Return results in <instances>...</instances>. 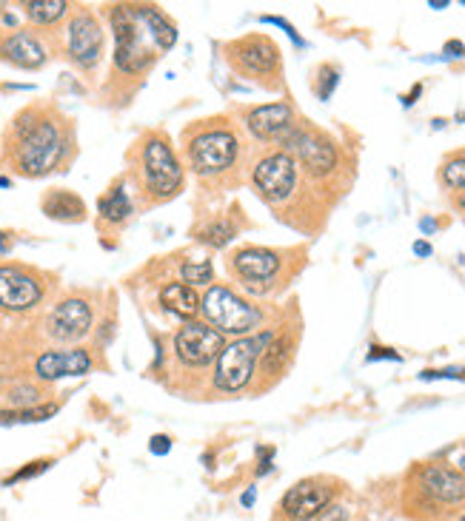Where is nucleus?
<instances>
[{
    "label": "nucleus",
    "mask_w": 465,
    "mask_h": 521,
    "mask_svg": "<svg viewBox=\"0 0 465 521\" xmlns=\"http://www.w3.org/2000/svg\"><path fill=\"white\" fill-rule=\"evenodd\" d=\"M271 339H274V334L266 330V334L240 337L231 345H226L223 353L217 357V365H215V385L226 393L243 391L251 382L254 368H258V362L266 353V348L271 345Z\"/></svg>",
    "instance_id": "5"
},
{
    "label": "nucleus",
    "mask_w": 465,
    "mask_h": 521,
    "mask_svg": "<svg viewBox=\"0 0 465 521\" xmlns=\"http://www.w3.org/2000/svg\"><path fill=\"white\" fill-rule=\"evenodd\" d=\"M246 126L258 140H289L294 131V109L289 103L258 106L246 114Z\"/></svg>",
    "instance_id": "17"
},
{
    "label": "nucleus",
    "mask_w": 465,
    "mask_h": 521,
    "mask_svg": "<svg viewBox=\"0 0 465 521\" xmlns=\"http://www.w3.org/2000/svg\"><path fill=\"white\" fill-rule=\"evenodd\" d=\"M12 248V243L6 240V234H0V254H6Z\"/></svg>",
    "instance_id": "38"
},
{
    "label": "nucleus",
    "mask_w": 465,
    "mask_h": 521,
    "mask_svg": "<svg viewBox=\"0 0 465 521\" xmlns=\"http://www.w3.org/2000/svg\"><path fill=\"white\" fill-rule=\"evenodd\" d=\"M23 12L37 26H52V23H58L69 12V4L66 0H26Z\"/></svg>",
    "instance_id": "23"
},
{
    "label": "nucleus",
    "mask_w": 465,
    "mask_h": 521,
    "mask_svg": "<svg viewBox=\"0 0 465 521\" xmlns=\"http://www.w3.org/2000/svg\"><path fill=\"white\" fill-rule=\"evenodd\" d=\"M226 55L240 75L254 80H266L280 68V49L274 46V40L263 35H248L243 40L228 43Z\"/></svg>",
    "instance_id": "8"
},
{
    "label": "nucleus",
    "mask_w": 465,
    "mask_h": 521,
    "mask_svg": "<svg viewBox=\"0 0 465 521\" xmlns=\"http://www.w3.org/2000/svg\"><path fill=\"white\" fill-rule=\"evenodd\" d=\"M286 143L297 151V160L312 177H325L334 172L337 165V149L329 137L317 131H291Z\"/></svg>",
    "instance_id": "14"
},
{
    "label": "nucleus",
    "mask_w": 465,
    "mask_h": 521,
    "mask_svg": "<svg viewBox=\"0 0 465 521\" xmlns=\"http://www.w3.org/2000/svg\"><path fill=\"white\" fill-rule=\"evenodd\" d=\"M114 32V66L123 75H143L154 60L177 43V26L149 4L111 6Z\"/></svg>",
    "instance_id": "2"
},
{
    "label": "nucleus",
    "mask_w": 465,
    "mask_h": 521,
    "mask_svg": "<svg viewBox=\"0 0 465 521\" xmlns=\"http://www.w3.org/2000/svg\"><path fill=\"white\" fill-rule=\"evenodd\" d=\"M439 177H443V182L449 188H454V192H462L465 188V157H451L443 162V172H439Z\"/></svg>",
    "instance_id": "28"
},
{
    "label": "nucleus",
    "mask_w": 465,
    "mask_h": 521,
    "mask_svg": "<svg viewBox=\"0 0 465 521\" xmlns=\"http://www.w3.org/2000/svg\"><path fill=\"white\" fill-rule=\"evenodd\" d=\"M423 379H465L462 368H446V370H423Z\"/></svg>",
    "instance_id": "30"
},
{
    "label": "nucleus",
    "mask_w": 465,
    "mask_h": 521,
    "mask_svg": "<svg viewBox=\"0 0 465 521\" xmlns=\"http://www.w3.org/2000/svg\"><path fill=\"white\" fill-rule=\"evenodd\" d=\"M251 182L266 203H286L297 188V160L289 151L266 154L251 169Z\"/></svg>",
    "instance_id": "7"
},
{
    "label": "nucleus",
    "mask_w": 465,
    "mask_h": 521,
    "mask_svg": "<svg viewBox=\"0 0 465 521\" xmlns=\"http://www.w3.org/2000/svg\"><path fill=\"white\" fill-rule=\"evenodd\" d=\"M180 276L185 279V286H208L215 282V266L208 259H185L180 266Z\"/></svg>",
    "instance_id": "26"
},
{
    "label": "nucleus",
    "mask_w": 465,
    "mask_h": 521,
    "mask_svg": "<svg viewBox=\"0 0 465 521\" xmlns=\"http://www.w3.org/2000/svg\"><path fill=\"white\" fill-rule=\"evenodd\" d=\"M200 311L206 314L208 325H212L217 334H235L246 337L248 330L260 325L263 314L254 305H248L243 297H238L226 286H212L200 299Z\"/></svg>",
    "instance_id": "6"
},
{
    "label": "nucleus",
    "mask_w": 465,
    "mask_h": 521,
    "mask_svg": "<svg viewBox=\"0 0 465 521\" xmlns=\"http://www.w3.org/2000/svg\"><path fill=\"white\" fill-rule=\"evenodd\" d=\"M137 165H141L137 177H141V185L152 197V203H166L180 194L183 165L166 134H152L143 140L141 154H137Z\"/></svg>",
    "instance_id": "3"
},
{
    "label": "nucleus",
    "mask_w": 465,
    "mask_h": 521,
    "mask_svg": "<svg viewBox=\"0 0 465 521\" xmlns=\"http://www.w3.org/2000/svg\"><path fill=\"white\" fill-rule=\"evenodd\" d=\"M446 52H457L454 57H462V55H465V46H462V43H454V40H451V43L446 46Z\"/></svg>",
    "instance_id": "36"
},
{
    "label": "nucleus",
    "mask_w": 465,
    "mask_h": 521,
    "mask_svg": "<svg viewBox=\"0 0 465 521\" xmlns=\"http://www.w3.org/2000/svg\"><path fill=\"white\" fill-rule=\"evenodd\" d=\"M91 330V305L83 297L60 299L46 317V334L55 342H80Z\"/></svg>",
    "instance_id": "12"
},
{
    "label": "nucleus",
    "mask_w": 465,
    "mask_h": 521,
    "mask_svg": "<svg viewBox=\"0 0 465 521\" xmlns=\"http://www.w3.org/2000/svg\"><path fill=\"white\" fill-rule=\"evenodd\" d=\"M43 214L58 223H83L86 220V203L66 188H55L43 197Z\"/></svg>",
    "instance_id": "20"
},
{
    "label": "nucleus",
    "mask_w": 465,
    "mask_h": 521,
    "mask_svg": "<svg viewBox=\"0 0 465 521\" xmlns=\"http://www.w3.org/2000/svg\"><path fill=\"white\" fill-rule=\"evenodd\" d=\"M149 450H152L154 456H166L169 450H172V439H169V436H163V433H160V436H152Z\"/></svg>",
    "instance_id": "31"
},
{
    "label": "nucleus",
    "mask_w": 465,
    "mask_h": 521,
    "mask_svg": "<svg viewBox=\"0 0 465 521\" xmlns=\"http://www.w3.org/2000/svg\"><path fill=\"white\" fill-rule=\"evenodd\" d=\"M434 228H437V225H434L431 220H423V231H434Z\"/></svg>",
    "instance_id": "39"
},
{
    "label": "nucleus",
    "mask_w": 465,
    "mask_h": 521,
    "mask_svg": "<svg viewBox=\"0 0 465 521\" xmlns=\"http://www.w3.org/2000/svg\"><path fill=\"white\" fill-rule=\"evenodd\" d=\"M283 259L271 248H258V245H246L231 254V271H235L246 288L263 294L269 288V282H274L277 271H280Z\"/></svg>",
    "instance_id": "11"
},
{
    "label": "nucleus",
    "mask_w": 465,
    "mask_h": 521,
    "mask_svg": "<svg viewBox=\"0 0 465 521\" xmlns=\"http://www.w3.org/2000/svg\"><path fill=\"white\" fill-rule=\"evenodd\" d=\"M235 234H238V225H235V223H231V220H217V223H212V225H208V228L200 234V240L208 243V245H215V248H220V245H226Z\"/></svg>",
    "instance_id": "27"
},
{
    "label": "nucleus",
    "mask_w": 465,
    "mask_h": 521,
    "mask_svg": "<svg viewBox=\"0 0 465 521\" xmlns=\"http://www.w3.org/2000/svg\"><path fill=\"white\" fill-rule=\"evenodd\" d=\"M238 154H240V140L223 120H220V126L206 123V126L195 129L189 134V140H185V160H189V169L203 180L226 174L231 165L238 162Z\"/></svg>",
    "instance_id": "4"
},
{
    "label": "nucleus",
    "mask_w": 465,
    "mask_h": 521,
    "mask_svg": "<svg viewBox=\"0 0 465 521\" xmlns=\"http://www.w3.org/2000/svg\"><path fill=\"white\" fill-rule=\"evenodd\" d=\"M329 505H332V487H325L317 479H303L283 495L280 507L291 521H312Z\"/></svg>",
    "instance_id": "15"
},
{
    "label": "nucleus",
    "mask_w": 465,
    "mask_h": 521,
    "mask_svg": "<svg viewBox=\"0 0 465 521\" xmlns=\"http://www.w3.org/2000/svg\"><path fill=\"white\" fill-rule=\"evenodd\" d=\"M414 254L428 256V254H431V245H428V243H414Z\"/></svg>",
    "instance_id": "37"
},
{
    "label": "nucleus",
    "mask_w": 465,
    "mask_h": 521,
    "mask_svg": "<svg viewBox=\"0 0 465 521\" xmlns=\"http://www.w3.org/2000/svg\"><path fill=\"white\" fill-rule=\"evenodd\" d=\"M289 357H291V342H289V337L271 339V345L266 348V353L260 357L263 370H266V373H280V370L286 368Z\"/></svg>",
    "instance_id": "25"
},
{
    "label": "nucleus",
    "mask_w": 465,
    "mask_h": 521,
    "mask_svg": "<svg viewBox=\"0 0 465 521\" xmlns=\"http://www.w3.org/2000/svg\"><path fill=\"white\" fill-rule=\"evenodd\" d=\"M91 370V353L86 348H63L46 350L35 362V376L40 382H58L66 376H83Z\"/></svg>",
    "instance_id": "16"
},
{
    "label": "nucleus",
    "mask_w": 465,
    "mask_h": 521,
    "mask_svg": "<svg viewBox=\"0 0 465 521\" xmlns=\"http://www.w3.org/2000/svg\"><path fill=\"white\" fill-rule=\"evenodd\" d=\"M375 353H368V359H400L397 353H391L388 348H371Z\"/></svg>",
    "instance_id": "34"
},
{
    "label": "nucleus",
    "mask_w": 465,
    "mask_h": 521,
    "mask_svg": "<svg viewBox=\"0 0 465 521\" xmlns=\"http://www.w3.org/2000/svg\"><path fill=\"white\" fill-rule=\"evenodd\" d=\"M223 348H226L223 334H217V330L206 322H185L174 337L177 359L185 368H206L217 362Z\"/></svg>",
    "instance_id": "9"
},
{
    "label": "nucleus",
    "mask_w": 465,
    "mask_h": 521,
    "mask_svg": "<svg viewBox=\"0 0 465 521\" xmlns=\"http://www.w3.org/2000/svg\"><path fill=\"white\" fill-rule=\"evenodd\" d=\"M460 521H465V513H462V518H460Z\"/></svg>",
    "instance_id": "41"
},
{
    "label": "nucleus",
    "mask_w": 465,
    "mask_h": 521,
    "mask_svg": "<svg viewBox=\"0 0 465 521\" xmlns=\"http://www.w3.org/2000/svg\"><path fill=\"white\" fill-rule=\"evenodd\" d=\"M43 299V282L20 266H0V307L12 314L32 311Z\"/></svg>",
    "instance_id": "13"
},
{
    "label": "nucleus",
    "mask_w": 465,
    "mask_h": 521,
    "mask_svg": "<svg viewBox=\"0 0 465 521\" xmlns=\"http://www.w3.org/2000/svg\"><path fill=\"white\" fill-rule=\"evenodd\" d=\"M58 413V405H32V408H15V411H0V428L4 424H35L46 422Z\"/></svg>",
    "instance_id": "24"
},
{
    "label": "nucleus",
    "mask_w": 465,
    "mask_h": 521,
    "mask_svg": "<svg viewBox=\"0 0 465 521\" xmlns=\"http://www.w3.org/2000/svg\"><path fill=\"white\" fill-rule=\"evenodd\" d=\"M254 499H258V490L248 487V490L243 493V499H240V502H243V507H251V505H254Z\"/></svg>",
    "instance_id": "35"
},
{
    "label": "nucleus",
    "mask_w": 465,
    "mask_h": 521,
    "mask_svg": "<svg viewBox=\"0 0 465 521\" xmlns=\"http://www.w3.org/2000/svg\"><path fill=\"white\" fill-rule=\"evenodd\" d=\"M98 211H100V220L109 223V225H123L132 217V200L126 194L123 182H114L109 188V192L98 203Z\"/></svg>",
    "instance_id": "22"
},
{
    "label": "nucleus",
    "mask_w": 465,
    "mask_h": 521,
    "mask_svg": "<svg viewBox=\"0 0 465 521\" xmlns=\"http://www.w3.org/2000/svg\"><path fill=\"white\" fill-rule=\"evenodd\" d=\"M66 55L75 66L91 68L103 55V26L89 9H80L66 26Z\"/></svg>",
    "instance_id": "10"
},
{
    "label": "nucleus",
    "mask_w": 465,
    "mask_h": 521,
    "mask_svg": "<svg viewBox=\"0 0 465 521\" xmlns=\"http://www.w3.org/2000/svg\"><path fill=\"white\" fill-rule=\"evenodd\" d=\"M420 485L431 499L443 505H460L465 499V476L446 464H428L420 473Z\"/></svg>",
    "instance_id": "18"
},
{
    "label": "nucleus",
    "mask_w": 465,
    "mask_h": 521,
    "mask_svg": "<svg viewBox=\"0 0 465 521\" xmlns=\"http://www.w3.org/2000/svg\"><path fill=\"white\" fill-rule=\"evenodd\" d=\"M75 146L72 126L49 106H26L12 117L4 134L6 162L20 177H46L58 172Z\"/></svg>",
    "instance_id": "1"
},
{
    "label": "nucleus",
    "mask_w": 465,
    "mask_h": 521,
    "mask_svg": "<svg viewBox=\"0 0 465 521\" xmlns=\"http://www.w3.org/2000/svg\"><path fill=\"white\" fill-rule=\"evenodd\" d=\"M46 49H43V43L26 32V29H20V32H9L0 37V60H6L17 68H40L46 63Z\"/></svg>",
    "instance_id": "19"
},
{
    "label": "nucleus",
    "mask_w": 465,
    "mask_h": 521,
    "mask_svg": "<svg viewBox=\"0 0 465 521\" xmlns=\"http://www.w3.org/2000/svg\"><path fill=\"white\" fill-rule=\"evenodd\" d=\"M160 302L166 305V311H172L174 317L180 319H195L197 311H200V297L195 288H189L185 282H172L160 291Z\"/></svg>",
    "instance_id": "21"
},
{
    "label": "nucleus",
    "mask_w": 465,
    "mask_h": 521,
    "mask_svg": "<svg viewBox=\"0 0 465 521\" xmlns=\"http://www.w3.org/2000/svg\"><path fill=\"white\" fill-rule=\"evenodd\" d=\"M457 205H460V208H462V211H465V192H462V194H460V197H457Z\"/></svg>",
    "instance_id": "40"
},
{
    "label": "nucleus",
    "mask_w": 465,
    "mask_h": 521,
    "mask_svg": "<svg viewBox=\"0 0 465 521\" xmlns=\"http://www.w3.org/2000/svg\"><path fill=\"white\" fill-rule=\"evenodd\" d=\"M317 521H345V510L343 507H325L317 516Z\"/></svg>",
    "instance_id": "33"
},
{
    "label": "nucleus",
    "mask_w": 465,
    "mask_h": 521,
    "mask_svg": "<svg viewBox=\"0 0 465 521\" xmlns=\"http://www.w3.org/2000/svg\"><path fill=\"white\" fill-rule=\"evenodd\" d=\"M263 23H274V26H280V29H286L289 32V37L297 43V46H303V37H300L297 32H294V26H291V23H286L283 17H260Z\"/></svg>",
    "instance_id": "32"
},
{
    "label": "nucleus",
    "mask_w": 465,
    "mask_h": 521,
    "mask_svg": "<svg viewBox=\"0 0 465 521\" xmlns=\"http://www.w3.org/2000/svg\"><path fill=\"white\" fill-rule=\"evenodd\" d=\"M52 467V459H40V462H29L26 467H23V470H17L15 473V476H9L4 485L6 487H12V485H17V482H26V479H35V476H40V473L43 470H49Z\"/></svg>",
    "instance_id": "29"
}]
</instances>
